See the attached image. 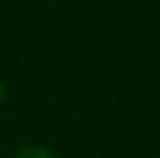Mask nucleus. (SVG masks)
<instances>
[{"label":"nucleus","instance_id":"2","mask_svg":"<svg viewBox=\"0 0 160 158\" xmlns=\"http://www.w3.org/2000/svg\"><path fill=\"white\" fill-rule=\"evenodd\" d=\"M4 95H6V89H4V85H2V83H0V101H2V99H4Z\"/></svg>","mask_w":160,"mask_h":158},{"label":"nucleus","instance_id":"1","mask_svg":"<svg viewBox=\"0 0 160 158\" xmlns=\"http://www.w3.org/2000/svg\"><path fill=\"white\" fill-rule=\"evenodd\" d=\"M14 158H57L53 150L45 146H24L14 154Z\"/></svg>","mask_w":160,"mask_h":158}]
</instances>
